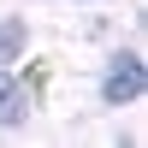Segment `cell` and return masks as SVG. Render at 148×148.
<instances>
[{
	"instance_id": "cell-3",
	"label": "cell",
	"mask_w": 148,
	"mask_h": 148,
	"mask_svg": "<svg viewBox=\"0 0 148 148\" xmlns=\"http://www.w3.org/2000/svg\"><path fill=\"white\" fill-rule=\"evenodd\" d=\"M24 47V24H12V18H0V65H6L12 53Z\"/></svg>"
},
{
	"instance_id": "cell-1",
	"label": "cell",
	"mask_w": 148,
	"mask_h": 148,
	"mask_svg": "<svg viewBox=\"0 0 148 148\" xmlns=\"http://www.w3.org/2000/svg\"><path fill=\"white\" fill-rule=\"evenodd\" d=\"M148 89V65H142V59L136 53H119L113 59V71H107V101H136V95Z\"/></svg>"
},
{
	"instance_id": "cell-2",
	"label": "cell",
	"mask_w": 148,
	"mask_h": 148,
	"mask_svg": "<svg viewBox=\"0 0 148 148\" xmlns=\"http://www.w3.org/2000/svg\"><path fill=\"white\" fill-rule=\"evenodd\" d=\"M24 113H30V101H24V89H18V83L6 77V71H0V125H18Z\"/></svg>"
}]
</instances>
